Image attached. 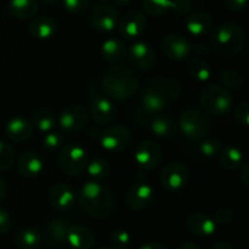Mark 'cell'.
<instances>
[{
	"label": "cell",
	"instance_id": "cell-3",
	"mask_svg": "<svg viewBox=\"0 0 249 249\" xmlns=\"http://www.w3.org/2000/svg\"><path fill=\"white\" fill-rule=\"evenodd\" d=\"M245 33L238 24L224 22L212 33V49L223 57H233L245 49Z\"/></svg>",
	"mask_w": 249,
	"mask_h": 249
},
{
	"label": "cell",
	"instance_id": "cell-23",
	"mask_svg": "<svg viewBox=\"0 0 249 249\" xmlns=\"http://www.w3.org/2000/svg\"><path fill=\"white\" fill-rule=\"evenodd\" d=\"M150 128L156 136L163 139L174 138L178 131L177 123L168 114H157L153 117Z\"/></svg>",
	"mask_w": 249,
	"mask_h": 249
},
{
	"label": "cell",
	"instance_id": "cell-32",
	"mask_svg": "<svg viewBox=\"0 0 249 249\" xmlns=\"http://www.w3.org/2000/svg\"><path fill=\"white\" fill-rule=\"evenodd\" d=\"M143 9L147 14L153 16H160L168 10L177 9V0H143Z\"/></svg>",
	"mask_w": 249,
	"mask_h": 249
},
{
	"label": "cell",
	"instance_id": "cell-19",
	"mask_svg": "<svg viewBox=\"0 0 249 249\" xmlns=\"http://www.w3.org/2000/svg\"><path fill=\"white\" fill-rule=\"evenodd\" d=\"M5 131L12 141L23 142V141L31 139L32 134H33V125L28 119L23 118V117H15L6 123Z\"/></svg>",
	"mask_w": 249,
	"mask_h": 249
},
{
	"label": "cell",
	"instance_id": "cell-26",
	"mask_svg": "<svg viewBox=\"0 0 249 249\" xmlns=\"http://www.w3.org/2000/svg\"><path fill=\"white\" fill-rule=\"evenodd\" d=\"M101 53L107 62H119L121 60H123L126 53L125 44L121 38H109L102 44Z\"/></svg>",
	"mask_w": 249,
	"mask_h": 249
},
{
	"label": "cell",
	"instance_id": "cell-54",
	"mask_svg": "<svg viewBox=\"0 0 249 249\" xmlns=\"http://www.w3.org/2000/svg\"><path fill=\"white\" fill-rule=\"evenodd\" d=\"M247 53H248V57H249V45H248V48H247Z\"/></svg>",
	"mask_w": 249,
	"mask_h": 249
},
{
	"label": "cell",
	"instance_id": "cell-11",
	"mask_svg": "<svg viewBox=\"0 0 249 249\" xmlns=\"http://www.w3.org/2000/svg\"><path fill=\"white\" fill-rule=\"evenodd\" d=\"M160 160H162V148L155 141H142L136 147L134 160L142 169H153V168H156L160 164Z\"/></svg>",
	"mask_w": 249,
	"mask_h": 249
},
{
	"label": "cell",
	"instance_id": "cell-12",
	"mask_svg": "<svg viewBox=\"0 0 249 249\" xmlns=\"http://www.w3.org/2000/svg\"><path fill=\"white\" fill-rule=\"evenodd\" d=\"M130 142V131L122 125H111L101 134V146L108 152H119Z\"/></svg>",
	"mask_w": 249,
	"mask_h": 249
},
{
	"label": "cell",
	"instance_id": "cell-28",
	"mask_svg": "<svg viewBox=\"0 0 249 249\" xmlns=\"http://www.w3.org/2000/svg\"><path fill=\"white\" fill-rule=\"evenodd\" d=\"M10 12L18 18H29L38 12L36 0H10Z\"/></svg>",
	"mask_w": 249,
	"mask_h": 249
},
{
	"label": "cell",
	"instance_id": "cell-40",
	"mask_svg": "<svg viewBox=\"0 0 249 249\" xmlns=\"http://www.w3.org/2000/svg\"><path fill=\"white\" fill-rule=\"evenodd\" d=\"M89 0H63L66 10L73 15H80L87 10Z\"/></svg>",
	"mask_w": 249,
	"mask_h": 249
},
{
	"label": "cell",
	"instance_id": "cell-30",
	"mask_svg": "<svg viewBox=\"0 0 249 249\" xmlns=\"http://www.w3.org/2000/svg\"><path fill=\"white\" fill-rule=\"evenodd\" d=\"M33 123L38 128L39 131L48 134L55 129L56 124H57V118L49 109L40 108L34 113Z\"/></svg>",
	"mask_w": 249,
	"mask_h": 249
},
{
	"label": "cell",
	"instance_id": "cell-41",
	"mask_svg": "<svg viewBox=\"0 0 249 249\" xmlns=\"http://www.w3.org/2000/svg\"><path fill=\"white\" fill-rule=\"evenodd\" d=\"M235 118L241 125L249 128V101L243 102L236 107Z\"/></svg>",
	"mask_w": 249,
	"mask_h": 249
},
{
	"label": "cell",
	"instance_id": "cell-38",
	"mask_svg": "<svg viewBox=\"0 0 249 249\" xmlns=\"http://www.w3.org/2000/svg\"><path fill=\"white\" fill-rule=\"evenodd\" d=\"M63 142H65V136L58 131H50L43 139L44 147L51 151L63 147Z\"/></svg>",
	"mask_w": 249,
	"mask_h": 249
},
{
	"label": "cell",
	"instance_id": "cell-49",
	"mask_svg": "<svg viewBox=\"0 0 249 249\" xmlns=\"http://www.w3.org/2000/svg\"><path fill=\"white\" fill-rule=\"evenodd\" d=\"M179 249H201V248H199L198 246L195 245V243H192V242H185V243H182L181 246H180Z\"/></svg>",
	"mask_w": 249,
	"mask_h": 249
},
{
	"label": "cell",
	"instance_id": "cell-4",
	"mask_svg": "<svg viewBox=\"0 0 249 249\" xmlns=\"http://www.w3.org/2000/svg\"><path fill=\"white\" fill-rule=\"evenodd\" d=\"M79 204L89 215L105 218L113 208L111 191L97 181H89L82 187L79 194Z\"/></svg>",
	"mask_w": 249,
	"mask_h": 249
},
{
	"label": "cell",
	"instance_id": "cell-10",
	"mask_svg": "<svg viewBox=\"0 0 249 249\" xmlns=\"http://www.w3.org/2000/svg\"><path fill=\"white\" fill-rule=\"evenodd\" d=\"M155 198V190L147 182L139 181L131 185L125 196V203L131 211L141 212L148 208Z\"/></svg>",
	"mask_w": 249,
	"mask_h": 249
},
{
	"label": "cell",
	"instance_id": "cell-17",
	"mask_svg": "<svg viewBox=\"0 0 249 249\" xmlns=\"http://www.w3.org/2000/svg\"><path fill=\"white\" fill-rule=\"evenodd\" d=\"M129 60L131 65L138 70H151L156 62L155 51L148 44L143 41H136L129 49Z\"/></svg>",
	"mask_w": 249,
	"mask_h": 249
},
{
	"label": "cell",
	"instance_id": "cell-31",
	"mask_svg": "<svg viewBox=\"0 0 249 249\" xmlns=\"http://www.w3.org/2000/svg\"><path fill=\"white\" fill-rule=\"evenodd\" d=\"M187 72L197 82H207L212 75V70L203 58L195 57L189 61Z\"/></svg>",
	"mask_w": 249,
	"mask_h": 249
},
{
	"label": "cell",
	"instance_id": "cell-46",
	"mask_svg": "<svg viewBox=\"0 0 249 249\" xmlns=\"http://www.w3.org/2000/svg\"><path fill=\"white\" fill-rule=\"evenodd\" d=\"M241 179L245 182V185L249 186V162L243 163L242 169H241Z\"/></svg>",
	"mask_w": 249,
	"mask_h": 249
},
{
	"label": "cell",
	"instance_id": "cell-45",
	"mask_svg": "<svg viewBox=\"0 0 249 249\" xmlns=\"http://www.w3.org/2000/svg\"><path fill=\"white\" fill-rule=\"evenodd\" d=\"M190 10V2L187 0H177V9L175 12L180 15L187 14Z\"/></svg>",
	"mask_w": 249,
	"mask_h": 249
},
{
	"label": "cell",
	"instance_id": "cell-22",
	"mask_svg": "<svg viewBox=\"0 0 249 249\" xmlns=\"http://www.w3.org/2000/svg\"><path fill=\"white\" fill-rule=\"evenodd\" d=\"M187 229L194 235L208 237V236H212L215 232L216 224L213 219L209 218L206 214L196 213L192 214L189 220H187Z\"/></svg>",
	"mask_w": 249,
	"mask_h": 249
},
{
	"label": "cell",
	"instance_id": "cell-13",
	"mask_svg": "<svg viewBox=\"0 0 249 249\" xmlns=\"http://www.w3.org/2000/svg\"><path fill=\"white\" fill-rule=\"evenodd\" d=\"M90 112L94 121L100 125H108L113 121L114 114H116V109L109 97L99 92H95L91 96Z\"/></svg>",
	"mask_w": 249,
	"mask_h": 249
},
{
	"label": "cell",
	"instance_id": "cell-52",
	"mask_svg": "<svg viewBox=\"0 0 249 249\" xmlns=\"http://www.w3.org/2000/svg\"><path fill=\"white\" fill-rule=\"evenodd\" d=\"M41 1L45 2V4H49V5H55V4H57L60 0H41Z\"/></svg>",
	"mask_w": 249,
	"mask_h": 249
},
{
	"label": "cell",
	"instance_id": "cell-18",
	"mask_svg": "<svg viewBox=\"0 0 249 249\" xmlns=\"http://www.w3.org/2000/svg\"><path fill=\"white\" fill-rule=\"evenodd\" d=\"M49 197H50V202L53 208L60 212L68 211L75 203V195L73 190L68 185L62 184V182L51 187Z\"/></svg>",
	"mask_w": 249,
	"mask_h": 249
},
{
	"label": "cell",
	"instance_id": "cell-15",
	"mask_svg": "<svg viewBox=\"0 0 249 249\" xmlns=\"http://www.w3.org/2000/svg\"><path fill=\"white\" fill-rule=\"evenodd\" d=\"M119 33L125 39L139 38L146 28V18L140 11H129L119 21Z\"/></svg>",
	"mask_w": 249,
	"mask_h": 249
},
{
	"label": "cell",
	"instance_id": "cell-35",
	"mask_svg": "<svg viewBox=\"0 0 249 249\" xmlns=\"http://www.w3.org/2000/svg\"><path fill=\"white\" fill-rule=\"evenodd\" d=\"M220 80L225 85L224 88H229V89H240L245 83L242 75L233 70L223 71L220 73Z\"/></svg>",
	"mask_w": 249,
	"mask_h": 249
},
{
	"label": "cell",
	"instance_id": "cell-16",
	"mask_svg": "<svg viewBox=\"0 0 249 249\" xmlns=\"http://www.w3.org/2000/svg\"><path fill=\"white\" fill-rule=\"evenodd\" d=\"M92 26L102 32H111L116 28L118 22V14L114 6L109 4H100L90 15Z\"/></svg>",
	"mask_w": 249,
	"mask_h": 249
},
{
	"label": "cell",
	"instance_id": "cell-5",
	"mask_svg": "<svg viewBox=\"0 0 249 249\" xmlns=\"http://www.w3.org/2000/svg\"><path fill=\"white\" fill-rule=\"evenodd\" d=\"M199 100L206 113L215 117L225 116L230 112L233 105L232 96L229 90L216 84L204 87L201 91Z\"/></svg>",
	"mask_w": 249,
	"mask_h": 249
},
{
	"label": "cell",
	"instance_id": "cell-42",
	"mask_svg": "<svg viewBox=\"0 0 249 249\" xmlns=\"http://www.w3.org/2000/svg\"><path fill=\"white\" fill-rule=\"evenodd\" d=\"M231 219H232V211L226 207H221L215 212L213 220L215 221V224H228Z\"/></svg>",
	"mask_w": 249,
	"mask_h": 249
},
{
	"label": "cell",
	"instance_id": "cell-44",
	"mask_svg": "<svg viewBox=\"0 0 249 249\" xmlns=\"http://www.w3.org/2000/svg\"><path fill=\"white\" fill-rule=\"evenodd\" d=\"M225 5L232 11H242L247 7L249 0H224Z\"/></svg>",
	"mask_w": 249,
	"mask_h": 249
},
{
	"label": "cell",
	"instance_id": "cell-47",
	"mask_svg": "<svg viewBox=\"0 0 249 249\" xmlns=\"http://www.w3.org/2000/svg\"><path fill=\"white\" fill-rule=\"evenodd\" d=\"M139 249H165L164 246H162L160 243H157V242H148V243H145V245L141 246Z\"/></svg>",
	"mask_w": 249,
	"mask_h": 249
},
{
	"label": "cell",
	"instance_id": "cell-24",
	"mask_svg": "<svg viewBox=\"0 0 249 249\" xmlns=\"http://www.w3.org/2000/svg\"><path fill=\"white\" fill-rule=\"evenodd\" d=\"M29 31L34 38L45 40V39H50L55 36L56 32H57V24L50 17L40 16L31 22Z\"/></svg>",
	"mask_w": 249,
	"mask_h": 249
},
{
	"label": "cell",
	"instance_id": "cell-36",
	"mask_svg": "<svg viewBox=\"0 0 249 249\" xmlns=\"http://www.w3.org/2000/svg\"><path fill=\"white\" fill-rule=\"evenodd\" d=\"M15 158L16 156H15L14 148L0 140V172H4V170L11 168L15 163Z\"/></svg>",
	"mask_w": 249,
	"mask_h": 249
},
{
	"label": "cell",
	"instance_id": "cell-34",
	"mask_svg": "<svg viewBox=\"0 0 249 249\" xmlns=\"http://www.w3.org/2000/svg\"><path fill=\"white\" fill-rule=\"evenodd\" d=\"M71 226L68 225L66 221L60 220V219H55L51 221L50 226H49V232H50L51 238L55 242L63 243L67 241L68 231H70Z\"/></svg>",
	"mask_w": 249,
	"mask_h": 249
},
{
	"label": "cell",
	"instance_id": "cell-55",
	"mask_svg": "<svg viewBox=\"0 0 249 249\" xmlns=\"http://www.w3.org/2000/svg\"><path fill=\"white\" fill-rule=\"evenodd\" d=\"M101 1H105V0H101Z\"/></svg>",
	"mask_w": 249,
	"mask_h": 249
},
{
	"label": "cell",
	"instance_id": "cell-20",
	"mask_svg": "<svg viewBox=\"0 0 249 249\" xmlns=\"http://www.w3.org/2000/svg\"><path fill=\"white\" fill-rule=\"evenodd\" d=\"M66 242L74 249H91L95 242V236L85 226H71Z\"/></svg>",
	"mask_w": 249,
	"mask_h": 249
},
{
	"label": "cell",
	"instance_id": "cell-6",
	"mask_svg": "<svg viewBox=\"0 0 249 249\" xmlns=\"http://www.w3.org/2000/svg\"><path fill=\"white\" fill-rule=\"evenodd\" d=\"M179 126L190 140H202L209 131V118L201 109L190 108L181 114Z\"/></svg>",
	"mask_w": 249,
	"mask_h": 249
},
{
	"label": "cell",
	"instance_id": "cell-39",
	"mask_svg": "<svg viewBox=\"0 0 249 249\" xmlns=\"http://www.w3.org/2000/svg\"><path fill=\"white\" fill-rule=\"evenodd\" d=\"M131 236L125 230H116L111 235V242L114 249H125L130 245Z\"/></svg>",
	"mask_w": 249,
	"mask_h": 249
},
{
	"label": "cell",
	"instance_id": "cell-29",
	"mask_svg": "<svg viewBox=\"0 0 249 249\" xmlns=\"http://www.w3.org/2000/svg\"><path fill=\"white\" fill-rule=\"evenodd\" d=\"M16 245L19 249H36L41 241L38 230L33 228H24L16 235Z\"/></svg>",
	"mask_w": 249,
	"mask_h": 249
},
{
	"label": "cell",
	"instance_id": "cell-1",
	"mask_svg": "<svg viewBox=\"0 0 249 249\" xmlns=\"http://www.w3.org/2000/svg\"><path fill=\"white\" fill-rule=\"evenodd\" d=\"M181 92V85L170 77H156L145 84L141 104L147 113H158L169 106Z\"/></svg>",
	"mask_w": 249,
	"mask_h": 249
},
{
	"label": "cell",
	"instance_id": "cell-21",
	"mask_svg": "<svg viewBox=\"0 0 249 249\" xmlns=\"http://www.w3.org/2000/svg\"><path fill=\"white\" fill-rule=\"evenodd\" d=\"M44 163L36 152L27 151L22 153L17 162V169L19 174L26 178H34L43 172Z\"/></svg>",
	"mask_w": 249,
	"mask_h": 249
},
{
	"label": "cell",
	"instance_id": "cell-51",
	"mask_svg": "<svg viewBox=\"0 0 249 249\" xmlns=\"http://www.w3.org/2000/svg\"><path fill=\"white\" fill-rule=\"evenodd\" d=\"M114 1H116L117 5H119V6H122V5L129 4V2H130L131 0H114Z\"/></svg>",
	"mask_w": 249,
	"mask_h": 249
},
{
	"label": "cell",
	"instance_id": "cell-27",
	"mask_svg": "<svg viewBox=\"0 0 249 249\" xmlns=\"http://www.w3.org/2000/svg\"><path fill=\"white\" fill-rule=\"evenodd\" d=\"M221 165L229 170H236L243 165V153L235 146H226L219 153Z\"/></svg>",
	"mask_w": 249,
	"mask_h": 249
},
{
	"label": "cell",
	"instance_id": "cell-43",
	"mask_svg": "<svg viewBox=\"0 0 249 249\" xmlns=\"http://www.w3.org/2000/svg\"><path fill=\"white\" fill-rule=\"evenodd\" d=\"M11 228V218L4 209H0V235H4Z\"/></svg>",
	"mask_w": 249,
	"mask_h": 249
},
{
	"label": "cell",
	"instance_id": "cell-8",
	"mask_svg": "<svg viewBox=\"0 0 249 249\" xmlns=\"http://www.w3.org/2000/svg\"><path fill=\"white\" fill-rule=\"evenodd\" d=\"M88 123V112L80 105L65 107L57 118V124L66 133H78Z\"/></svg>",
	"mask_w": 249,
	"mask_h": 249
},
{
	"label": "cell",
	"instance_id": "cell-25",
	"mask_svg": "<svg viewBox=\"0 0 249 249\" xmlns=\"http://www.w3.org/2000/svg\"><path fill=\"white\" fill-rule=\"evenodd\" d=\"M187 31L195 36H201L208 33L212 28V17L207 12H192L186 22Z\"/></svg>",
	"mask_w": 249,
	"mask_h": 249
},
{
	"label": "cell",
	"instance_id": "cell-33",
	"mask_svg": "<svg viewBox=\"0 0 249 249\" xmlns=\"http://www.w3.org/2000/svg\"><path fill=\"white\" fill-rule=\"evenodd\" d=\"M87 172L92 179L102 180L107 178L111 173V165L105 158H95L91 162L88 163Z\"/></svg>",
	"mask_w": 249,
	"mask_h": 249
},
{
	"label": "cell",
	"instance_id": "cell-14",
	"mask_svg": "<svg viewBox=\"0 0 249 249\" xmlns=\"http://www.w3.org/2000/svg\"><path fill=\"white\" fill-rule=\"evenodd\" d=\"M162 49L167 57L175 61L185 60L192 53L190 41L180 34H169L165 36L162 41Z\"/></svg>",
	"mask_w": 249,
	"mask_h": 249
},
{
	"label": "cell",
	"instance_id": "cell-9",
	"mask_svg": "<svg viewBox=\"0 0 249 249\" xmlns=\"http://www.w3.org/2000/svg\"><path fill=\"white\" fill-rule=\"evenodd\" d=\"M189 180V170L181 162H173L163 169L160 181L169 192L181 191Z\"/></svg>",
	"mask_w": 249,
	"mask_h": 249
},
{
	"label": "cell",
	"instance_id": "cell-2",
	"mask_svg": "<svg viewBox=\"0 0 249 249\" xmlns=\"http://www.w3.org/2000/svg\"><path fill=\"white\" fill-rule=\"evenodd\" d=\"M102 88L107 97L123 101L135 94L139 88V77L133 68L119 63L105 73Z\"/></svg>",
	"mask_w": 249,
	"mask_h": 249
},
{
	"label": "cell",
	"instance_id": "cell-53",
	"mask_svg": "<svg viewBox=\"0 0 249 249\" xmlns=\"http://www.w3.org/2000/svg\"><path fill=\"white\" fill-rule=\"evenodd\" d=\"M100 249H114V248H111V247H104V248H100Z\"/></svg>",
	"mask_w": 249,
	"mask_h": 249
},
{
	"label": "cell",
	"instance_id": "cell-37",
	"mask_svg": "<svg viewBox=\"0 0 249 249\" xmlns=\"http://www.w3.org/2000/svg\"><path fill=\"white\" fill-rule=\"evenodd\" d=\"M221 142L215 138H208V139H203L199 145V151H201L202 155L204 157H215V156H219L221 151Z\"/></svg>",
	"mask_w": 249,
	"mask_h": 249
},
{
	"label": "cell",
	"instance_id": "cell-7",
	"mask_svg": "<svg viewBox=\"0 0 249 249\" xmlns=\"http://www.w3.org/2000/svg\"><path fill=\"white\" fill-rule=\"evenodd\" d=\"M58 163L63 173L70 177H77L84 172L88 165L87 151L75 143L63 146L58 156Z\"/></svg>",
	"mask_w": 249,
	"mask_h": 249
},
{
	"label": "cell",
	"instance_id": "cell-48",
	"mask_svg": "<svg viewBox=\"0 0 249 249\" xmlns=\"http://www.w3.org/2000/svg\"><path fill=\"white\" fill-rule=\"evenodd\" d=\"M6 192H7L6 182H5V180L0 177V202L5 198V196H6Z\"/></svg>",
	"mask_w": 249,
	"mask_h": 249
},
{
	"label": "cell",
	"instance_id": "cell-50",
	"mask_svg": "<svg viewBox=\"0 0 249 249\" xmlns=\"http://www.w3.org/2000/svg\"><path fill=\"white\" fill-rule=\"evenodd\" d=\"M213 249H233L231 247V245H229V243L226 242H218L214 245Z\"/></svg>",
	"mask_w": 249,
	"mask_h": 249
}]
</instances>
